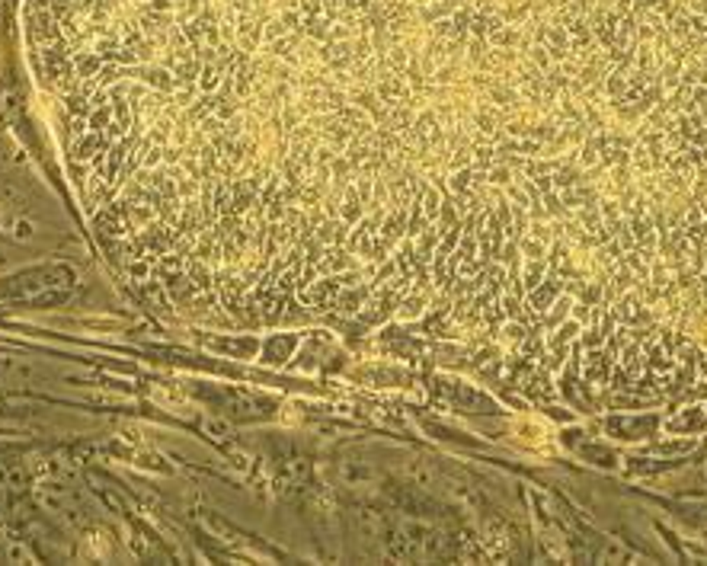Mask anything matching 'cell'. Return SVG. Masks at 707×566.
Listing matches in <instances>:
<instances>
[{
  "label": "cell",
  "mask_w": 707,
  "mask_h": 566,
  "mask_svg": "<svg viewBox=\"0 0 707 566\" xmlns=\"http://www.w3.org/2000/svg\"><path fill=\"white\" fill-rule=\"evenodd\" d=\"M538 13L634 0H32L38 74L106 263L166 317L461 326L512 157L534 151Z\"/></svg>",
  "instance_id": "1"
}]
</instances>
